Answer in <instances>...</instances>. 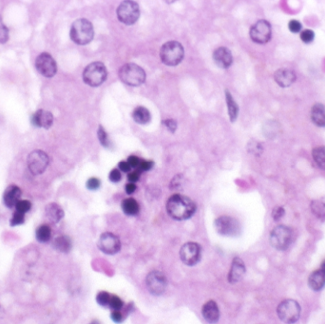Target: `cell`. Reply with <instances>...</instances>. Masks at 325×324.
<instances>
[{
	"mask_svg": "<svg viewBox=\"0 0 325 324\" xmlns=\"http://www.w3.org/2000/svg\"><path fill=\"white\" fill-rule=\"evenodd\" d=\"M168 215L177 221L188 220L196 212V204L193 201L181 194L172 195L166 203Z\"/></svg>",
	"mask_w": 325,
	"mask_h": 324,
	"instance_id": "1",
	"label": "cell"
},
{
	"mask_svg": "<svg viewBox=\"0 0 325 324\" xmlns=\"http://www.w3.org/2000/svg\"><path fill=\"white\" fill-rule=\"evenodd\" d=\"M184 50L182 44L178 41H168L160 49V58L164 65L175 67L183 59Z\"/></svg>",
	"mask_w": 325,
	"mask_h": 324,
	"instance_id": "2",
	"label": "cell"
},
{
	"mask_svg": "<svg viewBox=\"0 0 325 324\" xmlns=\"http://www.w3.org/2000/svg\"><path fill=\"white\" fill-rule=\"evenodd\" d=\"M71 39L77 45H87L94 37L92 24L88 19H77L71 25Z\"/></svg>",
	"mask_w": 325,
	"mask_h": 324,
	"instance_id": "3",
	"label": "cell"
},
{
	"mask_svg": "<svg viewBox=\"0 0 325 324\" xmlns=\"http://www.w3.org/2000/svg\"><path fill=\"white\" fill-rule=\"evenodd\" d=\"M120 80L132 87H138L146 80V73L141 67L134 63L125 64L119 70Z\"/></svg>",
	"mask_w": 325,
	"mask_h": 324,
	"instance_id": "4",
	"label": "cell"
},
{
	"mask_svg": "<svg viewBox=\"0 0 325 324\" xmlns=\"http://www.w3.org/2000/svg\"><path fill=\"white\" fill-rule=\"evenodd\" d=\"M107 75L105 65L102 62H93L83 71V80L91 87H98L106 81Z\"/></svg>",
	"mask_w": 325,
	"mask_h": 324,
	"instance_id": "5",
	"label": "cell"
},
{
	"mask_svg": "<svg viewBox=\"0 0 325 324\" xmlns=\"http://www.w3.org/2000/svg\"><path fill=\"white\" fill-rule=\"evenodd\" d=\"M277 314L283 323L293 324L297 323L300 319L301 306L295 300L287 299L278 305Z\"/></svg>",
	"mask_w": 325,
	"mask_h": 324,
	"instance_id": "6",
	"label": "cell"
},
{
	"mask_svg": "<svg viewBox=\"0 0 325 324\" xmlns=\"http://www.w3.org/2000/svg\"><path fill=\"white\" fill-rule=\"evenodd\" d=\"M292 230L285 225H278L270 233V243L277 250H286L292 243Z\"/></svg>",
	"mask_w": 325,
	"mask_h": 324,
	"instance_id": "7",
	"label": "cell"
},
{
	"mask_svg": "<svg viewBox=\"0 0 325 324\" xmlns=\"http://www.w3.org/2000/svg\"><path fill=\"white\" fill-rule=\"evenodd\" d=\"M27 162L31 174L37 176L46 171L50 163V158L46 152L41 150H35L29 154Z\"/></svg>",
	"mask_w": 325,
	"mask_h": 324,
	"instance_id": "8",
	"label": "cell"
},
{
	"mask_svg": "<svg viewBox=\"0 0 325 324\" xmlns=\"http://www.w3.org/2000/svg\"><path fill=\"white\" fill-rule=\"evenodd\" d=\"M217 232L224 237H236L241 232V224L237 219L230 216H221L215 221Z\"/></svg>",
	"mask_w": 325,
	"mask_h": 324,
	"instance_id": "9",
	"label": "cell"
},
{
	"mask_svg": "<svg viewBox=\"0 0 325 324\" xmlns=\"http://www.w3.org/2000/svg\"><path fill=\"white\" fill-rule=\"evenodd\" d=\"M140 16V9L133 1H124L117 9V17L125 25H133Z\"/></svg>",
	"mask_w": 325,
	"mask_h": 324,
	"instance_id": "10",
	"label": "cell"
},
{
	"mask_svg": "<svg viewBox=\"0 0 325 324\" xmlns=\"http://www.w3.org/2000/svg\"><path fill=\"white\" fill-rule=\"evenodd\" d=\"M146 285L150 293L154 296H160L163 294L166 289L167 280L165 275L161 271L153 270L148 274L146 278Z\"/></svg>",
	"mask_w": 325,
	"mask_h": 324,
	"instance_id": "11",
	"label": "cell"
},
{
	"mask_svg": "<svg viewBox=\"0 0 325 324\" xmlns=\"http://www.w3.org/2000/svg\"><path fill=\"white\" fill-rule=\"evenodd\" d=\"M180 257L183 264L188 266L196 265L202 259V247L193 242L184 243L180 250Z\"/></svg>",
	"mask_w": 325,
	"mask_h": 324,
	"instance_id": "12",
	"label": "cell"
},
{
	"mask_svg": "<svg viewBox=\"0 0 325 324\" xmlns=\"http://www.w3.org/2000/svg\"><path fill=\"white\" fill-rule=\"evenodd\" d=\"M250 37L257 44H266L271 39L272 29L268 21L259 20L250 29Z\"/></svg>",
	"mask_w": 325,
	"mask_h": 324,
	"instance_id": "13",
	"label": "cell"
},
{
	"mask_svg": "<svg viewBox=\"0 0 325 324\" xmlns=\"http://www.w3.org/2000/svg\"><path fill=\"white\" fill-rule=\"evenodd\" d=\"M36 70L41 75L51 78L57 72V64L50 53L43 52L36 58L35 61Z\"/></svg>",
	"mask_w": 325,
	"mask_h": 324,
	"instance_id": "14",
	"label": "cell"
},
{
	"mask_svg": "<svg viewBox=\"0 0 325 324\" xmlns=\"http://www.w3.org/2000/svg\"><path fill=\"white\" fill-rule=\"evenodd\" d=\"M97 244L99 250L107 255L118 253L121 249V242L119 238L116 235L110 232L102 234Z\"/></svg>",
	"mask_w": 325,
	"mask_h": 324,
	"instance_id": "15",
	"label": "cell"
},
{
	"mask_svg": "<svg viewBox=\"0 0 325 324\" xmlns=\"http://www.w3.org/2000/svg\"><path fill=\"white\" fill-rule=\"evenodd\" d=\"M245 271H246V268H245L244 261L239 257L234 258L231 266H230L228 277H227L228 282L232 284L239 283L244 278Z\"/></svg>",
	"mask_w": 325,
	"mask_h": 324,
	"instance_id": "16",
	"label": "cell"
},
{
	"mask_svg": "<svg viewBox=\"0 0 325 324\" xmlns=\"http://www.w3.org/2000/svg\"><path fill=\"white\" fill-rule=\"evenodd\" d=\"M213 59L216 65L221 69H228L233 63L232 53L225 47H220L215 50Z\"/></svg>",
	"mask_w": 325,
	"mask_h": 324,
	"instance_id": "17",
	"label": "cell"
},
{
	"mask_svg": "<svg viewBox=\"0 0 325 324\" xmlns=\"http://www.w3.org/2000/svg\"><path fill=\"white\" fill-rule=\"evenodd\" d=\"M31 123L38 128L50 129L53 124V115L51 112L38 110L32 115Z\"/></svg>",
	"mask_w": 325,
	"mask_h": 324,
	"instance_id": "18",
	"label": "cell"
},
{
	"mask_svg": "<svg viewBox=\"0 0 325 324\" xmlns=\"http://www.w3.org/2000/svg\"><path fill=\"white\" fill-rule=\"evenodd\" d=\"M202 314L207 323L216 324L220 319V309L217 303L214 301H208L203 304Z\"/></svg>",
	"mask_w": 325,
	"mask_h": 324,
	"instance_id": "19",
	"label": "cell"
},
{
	"mask_svg": "<svg viewBox=\"0 0 325 324\" xmlns=\"http://www.w3.org/2000/svg\"><path fill=\"white\" fill-rule=\"evenodd\" d=\"M296 78L294 71L289 69H280L274 73L275 81L282 88L291 86L296 81Z\"/></svg>",
	"mask_w": 325,
	"mask_h": 324,
	"instance_id": "20",
	"label": "cell"
},
{
	"mask_svg": "<svg viewBox=\"0 0 325 324\" xmlns=\"http://www.w3.org/2000/svg\"><path fill=\"white\" fill-rule=\"evenodd\" d=\"M22 191L17 185H10L4 193V203L9 208L15 207V205L20 201Z\"/></svg>",
	"mask_w": 325,
	"mask_h": 324,
	"instance_id": "21",
	"label": "cell"
},
{
	"mask_svg": "<svg viewBox=\"0 0 325 324\" xmlns=\"http://www.w3.org/2000/svg\"><path fill=\"white\" fill-rule=\"evenodd\" d=\"M309 287L314 291H320L325 286V273L320 268L310 274L308 278Z\"/></svg>",
	"mask_w": 325,
	"mask_h": 324,
	"instance_id": "22",
	"label": "cell"
},
{
	"mask_svg": "<svg viewBox=\"0 0 325 324\" xmlns=\"http://www.w3.org/2000/svg\"><path fill=\"white\" fill-rule=\"evenodd\" d=\"M48 220L53 223H59L64 217V211L60 205L57 203H51L46 206L45 209Z\"/></svg>",
	"mask_w": 325,
	"mask_h": 324,
	"instance_id": "23",
	"label": "cell"
},
{
	"mask_svg": "<svg viewBox=\"0 0 325 324\" xmlns=\"http://www.w3.org/2000/svg\"><path fill=\"white\" fill-rule=\"evenodd\" d=\"M311 120L317 127H325V107L323 104L317 103L313 106L311 110Z\"/></svg>",
	"mask_w": 325,
	"mask_h": 324,
	"instance_id": "24",
	"label": "cell"
},
{
	"mask_svg": "<svg viewBox=\"0 0 325 324\" xmlns=\"http://www.w3.org/2000/svg\"><path fill=\"white\" fill-rule=\"evenodd\" d=\"M310 208L319 220L325 221V197L312 201L310 203Z\"/></svg>",
	"mask_w": 325,
	"mask_h": 324,
	"instance_id": "25",
	"label": "cell"
},
{
	"mask_svg": "<svg viewBox=\"0 0 325 324\" xmlns=\"http://www.w3.org/2000/svg\"><path fill=\"white\" fill-rule=\"evenodd\" d=\"M132 115L133 120L140 125H145L151 121V113L149 112V110H147L144 107L135 108L132 112Z\"/></svg>",
	"mask_w": 325,
	"mask_h": 324,
	"instance_id": "26",
	"label": "cell"
},
{
	"mask_svg": "<svg viewBox=\"0 0 325 324\" xmlns=\"http://www.w3.org/2000/svg\"><path fill=\"white\" fill-rule=\"evenodd\" d=\"M53 247L62 253L70 252L71 248V239L67 236H58L53 240Z\"/></svg>",
	"mask_w": 325,
	"mask_h": 324,
	"instance_id": "27",
	"label": "cell"
},
{
	"mask_svg": "<svg viewBox=\"0 0 325 324\" xmlns=\"http://www.w3.org/2000/svg\"><path fill=\"white\" fill-rule=\"evenodd\" d=\"M123 212L125 213L128 216H135L139 213L140 210V206L137 203V201L133 198H128L125 199L122 202Z\"/></svg>",
	"mask_w": 325,
	"mask_h": 324,
	"instance_id": "28",
	"label": "cell"
},
{
	"mask_svg": "<svg viewBox=\"0 0 325 324\" xmlns=\"http://www.w3.org/2000/svg\"><path fill=\"white\" fill-rule=\"evenodd\" d=\"M225 94H226V103H227V108H228L229 118H230V121L234 122L238 117L239 107H238L237 103L234 100L233 97H232V95H231V93L229 91H225Z\"/></svg>",
	"mask_w": 325,
	"mask_h": 324,
	"instance_id": "29",
	"label": "cell"
},
{
	"mask_svg": "<svg viewBox=\"0 0 325 324\" xmlns=\"http://www.w3.org/2000/svg\"><path fill=\"white\" fill-rule=\"evenodd\" d=\"M312 156L316 164L323 170H325V146L317 147L312 151Z\"/></svg>",
	"mask_w": 325,
	"mask_h": 324,
	"instance_id": "30",
	"label": "cell"
},
{
	"mask_svg": "<svg viewBox=\"0 0 325 324\" xmlns=\"http://www.w3.org/2000/svg\"><path fill=\"white\" fill-rule=\"evenodd\" d=\"M51 227L47 224L40 225L36 230V239L41 243H47L51 240Z\"/></svg>",
	"mask_w": 325,
	"mask_h": 324,
	"instance_id": "31",
	"label": "cell"
},
{
	"mask_svg": "<svg viewBox=\"0 0 325 324\" xmlns=\"http://www.w3.org/2000/svg\"><path fill=\"white\" fill-rule=\"evenodd\" d=\"M97 134H98V138H99V141L101 143L102 146L105 147V148H110L111 141L109 139L108 133L106 132V131L104 130V128L102 126H99Z\"/></svg>",
	"mask_w": 325,
	"mask_h": 324,
	"instance_id": "32",
	"label": "cell"
},
{
	"mask_svg": "<svg viewBox=\"0 0 325 324\" xmlns=\"http://www.w3.org/2000/svg\"><path fill=\"white\" fill-rule=\"evenodd\" d=\"M111 296H112V294H110V293H108L106 291H100L96 296V301H97L98 304H100L101 306L109 307Z\"/></svg>",
	"mask_w": 325,
	"mask_h": 324,
	"instance_id": "33",
	"label": "cell"
},
{
	"mask_svg": "<svg viewBox=\"0 0 325 324\" xmlns=\"http://www.w3.org/2000/svg\"><path fill=\"white\" fill-rule=\"evenodd\" d=\"M109 307L112 310H122L123 308H124V303L118 296L112 295L111 300H110V304H109Z\"/></svg>",
	"mask_w": 325,
	"mask_h": 324,
	"instance_id": "34",
	"label": "cell"
},
{
	"mask_svg": "<svg viewBox=\"0 0 325 324\" xmlns=\"http://www.w3.org/2000/svg\"><path fill=\"white\" fill-rule=\"evenodd\" d=\"M9 29L7 28V26L3 23V21L0 17V44H5L9 40Z\"/></svg>",
	"mask_w": 325,
	"mask_h": 324,
	"instance_id": "35",
	"label": "cell"
},
{
	"mask_svg": "<svg viewBox=\"0 0 325 324\" xmlns=\"http://www.w3.org/2000/svg\"><path fill=\"white\" fill-rule=\"evenodd\" d=\"M15 208H16V211L25 214V213H27L28 211L31 210V202L26 201V200H20V201L17 203V204L15 205Z\"/></svg>",
	"mask_w": 325,
	"mask_h": 324,
	"instance_id": "36",
	"label": "cell"
},
{
	"mask_svg": "<svg viewBox=\"0 0 325 324\" xmlns=\"http://www.w3.org/2000/svg\"><path fill=\"white\" fill-rule=\"evenodd\" d=\"M301 40L303 41L305 44H309L312 41L314 40L315 33L314 31L311 30H305L301 32Z\"/></svg>",
	"mask_w": 325,
	"mask_h": 324,
	"instance_id": "37",
	"label": "cell"
},
{
	"mask_svg": "<svg viewBox=\"0 0 325 324\" xmlns=\"http://www.w3.org/2000/svg\"><path fill=\"white\" fill-rule=\"evenodd\" d=\"M24 222H25V214L15 211L10 220V224L12 226H16V225H20L22 223H24Z\"/></svg>",
	"mask_w": 325,
	"mask_h": 324,
	"instance_id": "38",
	"label": "cell"
},
{
	"mask_svg": "<svg viewBox=\"0 0 325 324\" xmlns=\"http://www.w3.org/2000/svg\"><path fill=\"white\" fill-rule=\"evenodd\" d=\"M153 162L151 161V160H144V159H141L140 160V163L138 165V168L137 170L139 172L141 171H149L153 168Z\"/></svg>",
	"mask_w": 325,
	"mask_h": 324,
	"instance_id": "39",
	"label": "cell"
},
{
	"mask_svg": "<svg viewBox=\"0 0 325 324\" xmlns=\"http://www.w3.org/2000/svg\"><path fill=\"white\" fill-rule=\"evenodd\" d=\"M285 208L283 206H277L272 211V218L275 222H278L285 216Z\"/></svg>",
	"mask_w": 325,
	"mask_h": 324,
	"instance_id": "40",
	"label": "cell"
},
{
	"mask_svg": "<svg viewBox=\"0 0 325 324\" xmlns=\"http://www.w3.org/2000/svg\"><path fill=\"white\" fill-rule=\"evenodd\" d=\"M100 184H101V182H100L99 179H97V178H91L87 182V188L89 190H92V191L93 190H97L100 187Z\"/></svg>",
	"mask_w": 325,
	"mask_h": 324,
	"instance_id": "41",
	"label": "cell"
},
{
	"mask_svg": "<svg viewBox=\"0 0 325 324\" xmlns=\"http://www.w3.org/2000/svg\"><path fill=\"white\" fill-rule=\"evenodd\" d=\"M111 317H112V321L117 324L122 323L125 319V315L123 313L122 310H112Z\"/></svg>",
	"mask_w": 325,
	"mask_h": 324,
	"instance_id": "42",
	"label": "cell"
},
{
	"mask_svg": "<svg viewBox=\"0 0 325 324\" xmlns=\"http://www.w3.org/2000/svg\"><path fill=\"white\" fill-rule=\"evenodd\" d=\"M302 28H303V26L299 21L291 20L288 23V29L293 33L300 32L302 30Z\"/></svg>",
	"mask_w": 325,
	"mask_h": 324,
	"instance_id": "43",
	"label": "cell"
},
{
	"mask_svg": "<svg viewBox=\"0 0 325 324\" xmlns=\"http://www.w3.org/2000/svg\"><path fill=\"white\" fill-rule=\"evenodd\" d=\"M121 178H122L121 172L117 168L112 169V171L110 172V175H109V179H110V181L112 182H120L121 181Z\"/></svg>",
	"mask_w": 325,
	"mask_h": 324,
	"instance_id": "44",
	"label": "cell"
},
{
	"mask_svg": "<svg viewBox=\"0 0 325 324\" xmlns=\"http://www.w3.org/2000/svg\"><path fill=\"white\" fill-rule=\"evenodd\" d=\"M162 124L166 127V129H167L169 132H172V133L176 132L177 127H178L177 122L175 121L174 119H166V120L162 121Z\"/></svg>",
	"mask_w": 325,
	"mask_h": 324,
	"instance_id": "45",
	"label": "cell"
},
{
	"mask_svg": "<svg viewBox=\"0 0 325 324\" xmlns=\"http://www.w3.org/2000/svg\"><path fill=\"white\" fill-rule=\"evenodd\" d=\"M140 158L139 157H137V156H135V155H131L129 158H128V160H127V162H129V164L131 165V167L132 168H138V165H139V163H140Z\"/></svg>",
	"mask_w": 325,
	"mask_h": 324,
	"instance_id": "46",
	"label": "cell"
},
{
	"mask_svg": "<svg viewBox=\"0 0 325 324\" xmlns=\"http://www.w3.org/2000/svg\"><path fill=\"white\" fill-rule=\"evenodd\" d=\"M139 178H140V172L138 170H134V171H132L128 174V180H129V182H132V183L138 182Z\"/></svg>",
	"mask_w": 325,
	"mask_h": 324,
	"instance_id": "47",
	"label": "cell"
},
{
	"mask_svg": "<svg viewBox=\"0 0 325 324\" xmlns=\"http://www.w3.org/2000/svg\"><path fill=\"white\" fill-rule=\"evenodd\" d=\"M118 169L122 172L128 173L131 172L132 170V167L131 165L129 164V162L127 161H121V162L118 163Z\"/></svg>",
	"mask_w": 325,
	"mask_h": 324,
	"instance_id": "48",
	"label": "cell"
},
{
	"mask_svg": "<svg viewBox=\"0 0 325 324\" xmlns=\"http://www.w3.org/2000/svg\"><path fill=\"white\" fill-rule=\"evenodd\" d=\"M136 190V185L135 183H132V182H129L126 184L125 186V191L128 194V195H132L133 193L135 192Z\"/></svg>",
	"mask_w": 325,
	"mask_h": 324,
	"instance_id": "49",
	"label": "cell"
},
{
	"mask_svg": "<svg viewBox=\"0 0 325 324\" xmlns=\"http://www.w3.org/2000/svg\"><path fill=\"white\" fill-rule=\"evenodd\" d=\"M3 315H4V309H3V307L0 305V318H1Z\"/></svg>",
	"mask_w": 325,
	"mask_h": 324,
	"instance_id": "50",
	"label": "cell"
},
{
	"mask_svg": "<svg viewBox=\"0 0 325 324\" xmlns=\"http://www.w3.org/2000/svg\"><path fill=\"white\" fill-rule=\"evenodd\" d=\"M321 269L324 271L325 273V261L322 264V265H321Z\"/></svg>",
	"mask_w": 325,
	"mask_h": 324,
	"instance_id": "51",
	"label": "cell"
},
{
	"mask_svg": "<svg viewBox=\"0 0 325 324\" xmlns=\"http://www.w3.org/2000/svg\"><path fill=\"white\" fill-rule=\"evenodd\" d=\"M90 324H100V323L98 321H92V323Z\"/></svg>",
	"mask_w": 325,
	"mask_h": 324,
	"instance_id": "52",
	"label": "cell"
}]
</instances>
